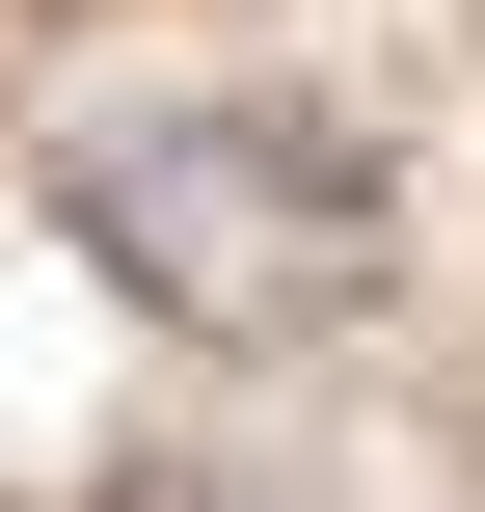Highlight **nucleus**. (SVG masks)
<instances>
[{
  "mask_svg": "<svg viewBox=\"0 0 485 512\" xmlns=\"http://www.w3.org/2000/svg\"><path fill=\"white\" fill-rule=\"evenodd\" d=\"M81 243H108L162 324L243 351V324H324L378 216H351V162H324L297 108H108V135H81Z\"/></svg>",
  "mask_w": 485,
  "mask_h": 512,
  "instance_id": "1",
  "label": "nucleus"
}]
</instances>
